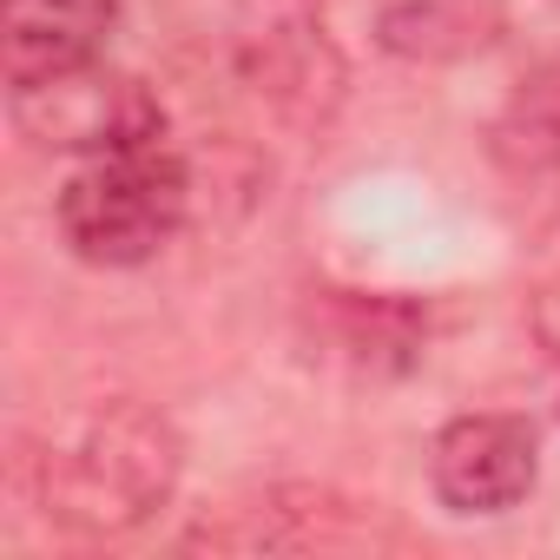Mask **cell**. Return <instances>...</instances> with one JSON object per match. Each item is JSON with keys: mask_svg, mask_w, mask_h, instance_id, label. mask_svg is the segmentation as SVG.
Wrapping results in <instances>:
<instances>
[{"mask_svg": "<svg viewBox=\"0 0 560 560\" xmlns=\"http://www.w3.org/2000/svg\"><path fill=\"white\" fill-rule=\"evenodd\" d=\"M185 481V435L159 402L113 396L93 402L67 442H47L40 455V508L86 540H113L145 527L159 508H172Z\"/></svg>", "mask_w": 560, "mask_h": 560, "instance_id": "1", "label": "cell"}, {"mask_svg": "<svg viewBox=\"0 0 560 560\" xmlns=\"http://www.w3.org/2000/svg\"><path fill=\"white\" fill-rule=\"evenodd\" d=\"M185 218H191V165L172 139L80 159L54 191V224L67 250L100 270L152 264L185 231Z\"/></svg>", "mask_w": 560, "mask_h": 560, "instance_id": "2", "label": "cell"}, {"mask_svg": "<svg viewBox=\"0 0 560 560\" xmlns=\"http://www.w3.org/2000/svg\"><path fill=\"white\" fill-rule=\"evenodd\" d=\"M402 540L409 534L389 521V508L317 481H277L250 501L205 514L185 534V547H211V553H383Z\"/></svg>", "mask_w": 560, "mask_h": 560, "instance_id": "3", "label": "cell"}, {"mask_svg": "<svg viewBox=\"0 0 560 560\" xmlns=\"http://www.w3.org/2000/svg\"><path fill=\"white\" fill-rule=\"evenodd\" d=\"M14 126L40 145V152H73V159H100V152H126L145 139H165V106L145 80L113 73V67H80L40 86H14L8 93Z\"/></svg>", "mask_w": 560, "mask_h": 560, "instance_id": "4", "label": "cell"}, {"mask_svg": "<svg viewBox=\"0 0 560 560\" xmlns=\"http://www.w3.org/2000/svg\"><path fill=\"white\" fill-rule=\"evenodd\" d=\"M250 93L298 132H324L343 100V54L311 0H264L237 34Z\"/></svg>", "mask_w": 560, "mask_h": 560, "instance_id": "5", "label": "cell"}, {"mask_svg": "<svg viewBox=\"0 0 560 560\" xmlns=\"http://www.w3.org/2000/svg\"><path fill=\"white\" fill-rule=\"evenodd\" d=\"M540 481V435L527 416L475 409L435 429L429 442V488L448 514H508Z\"/></svg>", "mask_w": 560, "mask_h": 560, "instance_id": "6", "label": "cell"}, {"mask_svg": "<svg viewBox=\"0 0 560 560\" xmlns=\"http://www.w3.org/2000/svg\"><path fill=\"white\" fill-rule=\"evenodd\" d=\"M0 8H8V21H0L8 93L100 67L119 27V0H0Z\"/></svg>", "mask_w": 560, "mask_h": 560, "instance_id": "7", "label": "cell"}, {"mask_svg": "<svg viewBox=\"0 0 560 560\" xmlns=\"http://www.w3.org/2000/svg\"><path fill=\"white\" fill-rule=\"evenodd\" d=\"M488 159L521 185L560 178V60H540L501 100V113L488 126Z\"/></svg>", "mask_w": 560, "mask_h": 560, "instance_id": "8", "label": "cell"}, {"mask_svg": "<svg viewBox=\"0 0 560 560\" xmlns=\"http://www.w3.org/2000/svg\"><path fill=\"white\" fill-rule=\"evenodd\" d=\"M501 34L494 0H389L376 40L402 60H468Z\"/></svg>", "mask_w": 560, "mask_h": 560, "instance_id": "9", "label": "cell"}, {"mask_svg": "<svg viewBox=\"0 0 560 560\" xmlns=\"http://www.w3.org/2000/svg\"><path fill=\"white\" fill-rule=\"evenodd\" d=\"M534 337H540V343H547V357L560 363V270L534 291Z\"/></svg>", "mask_w": 560, "mask_h": 560, "instance_id": "10", "label": "cell"}]
</instances>
